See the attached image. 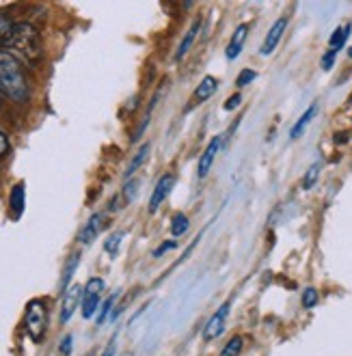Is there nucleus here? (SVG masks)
<instances>
[{"label": "nucleus", "instance_id": "obj_34", "mask_svg": "<svg viewBox=\"0 0 352 356\" xmlns=\"http://www.w3.org/2000/svg\"><path fill=\"white\" fill-rule=\"evenodd\" d=\"M0 99H5V93H3V89H0Z\"/></svg>", "mask_w": 352, "mask_h": 356}, {"label": "nucleus", "instance_id": "obj_13", "mask_svg": "<svg viewBox=\"0 0 352 356\" xmlns=\"http://www.w3.org/2000/svg\"><path fill=\"white\" fill-rule=\"evenodd\" d=\"M199 31H201V19H197V22L191 26V31L184 35V39H182V44H179V48H177V52H175V60H182L186 54L191 52V48H193V44L197 41V35H199Z\"/></svg>", "mask_w": 352, "mask_h": 356}, {"label": "nucleus", "instance_id": "obj_15", "mask_svg": "<svg viewBox=\"0 0 352 356\" xmlns=\"http://www.w3.org/2000/svg\"><path fill=\"white\" fill-rule=\"evenodd\" d=\"M218 89V80L214 76H205L201 82H199V87L195 91V99L197 102H205V99H210Z\"/></svg>", "mask_w": 352, "mask_h": 356}, {"label": "nucleus", "instance_id": "obj_6", "mask_svg": "<svg viewBox=\"0 0 352 356\" xmlns=\"http://www.w3.org/2000/svg\"><path fill=\"white\" fill-rule=\"evenodd\" d=\"M230 307H232V302H225V305L214 313V316L208 320V324H205V328H203V339H205V341H214V339H218L221 334H223L227 316H230Z\"/></svg>", "mask_w": 352, "mask_h": 356}, {"label": "nucleus", "instance_id": "obj_30", "mask_svg": "<svg viewBox=\"0 0 352 356\" xmlns=\"http://www.w3.org/2000/svg\"><path fill=\"white\" fill-rule=\"evenodd\" d=\"M173 248H177V242H175V240H167V242L160 244V246L154 250V257H160V255L167 253V250H173Z\"/></svg>", "mask_w": 352, "mask_h": 356}, {"label": "nucleus", "instance_id": "obj_20", "mask_svg": "<svg viewBox=\"0 0 352 356\" xmlns=\"http://www.w3.org/2000/svg\"><path fill=\"white\" fill-rule=\"evenodd\" d=\"M320 171H322V162H314L312 166H309V171L305 173V179H303V188L305 191H309V188H314L318 177H320Z\"/></svg>", "mask_w": 352, "mask_h": 356}, {"label": "nucleus", "instance_id": "obj_23", "mask_svg": "<svg viewBox=\"0 0 352 356\" xmlns=\"http://www.w3.org/2000/svg\"><path fill=\"white\" fill-rule=\"evenodd\" d=\"M242 337H232L230 341H227V346L223 348L221 356H238L242 352Z\"/></svg>", "mask_w": 352, "mask_h": 356}, {"label": "nucleus", "instance_id": "obj_14", "mask_svg": "<svg viewBox=\"0 0 352 356\" xmlns=\"http://www.w3.org/2000/svg\"><path fill=\"white\" fill-rule=\"evenodd\" d=\"M80 264V253H72L65 261V268H63V275H61V294L72 285V279L76 275V268Z\"/></svg>", "mask_w": 352, "mask_h": 356}, {"label": "nucleus", "instance_id": "obj_3", "mask_svg": "<svg viewBox=\"0 0 352 356\" xmlns=\"http://www.w3.org/2000/svg\"><path fill=\"white\" fill-rule=\"evenodd\" d=\"M24 324H26V332L29 337L39 343L44 339L46 328H48V309L41 300H31L24 313Z\"/></svg>", "mask_w": 352, "mask_h": 356}, {"label": "nucleus", "instance_id": "obj_31", "mask_svg": "<svg viewBox=\"0 0 352 356\" xmlns=\"http://www.w3.org/2000/svg\"><path fill=\"white\" fill-rule=\"evenodd\" d=\"M240 102H242V95H240V93L232 95L230 99L225 102V111H227V113H230V111H236V108L240 106Z\"/></svg>", "mask_w": 352, "mask_h": 356}, {"label": "nucleus", "instance_id": "obj_12", "mask_svg": "<svg viewBox=\"0 0 352 356\" xmlns=\"http://www.w3.org/2000/svg\"><path fill=\"white\" fill-rule=\"evenodd\" d=\"M246 35H248V24H240V26L236 29L232 41H230V46H227V50H225L227 60H234V58L240 56V52H242V48H244V41H246Z\"/></svg>", "mask_w": 352, "mask_h": 356}, {"label": "nucleus", "instance_id": "obj_9", "mask_svg": "<svg viewBox=\"0 0 352 356\" xmlns=\"http://www.w3.org/2000/svg\"><path fill=\"white\" fill-rule=\"evenodd\" d=\"M173 184H175V175H171V173L162 175V177L158 179V184H156V188H154V193H152V197H150V212H152V214L162 205V201L169 197Z\"/></svg>", "mask_w": 352, "mask_h": 356}, {"label": "nucleus", "instance_id": "obj_4", "mask_svg": "<svg viewBox=\"0 0 352 356\" xmlns=\"http://www.w3.org/2000/svg\"><path fill=\"white\" fill-rule=\"evenodd\" d=\"M102 291H104V281L93 277L87 281L85 289H82V318L89 320L95 316V311L99 307V300H102Z\"/></svg>", "mask_w": 352, "mask_h": 356}, {"label": "nucleus", "instance_id": "obj_36", "mask_svg": "<svg viewBox=\"0 0 352 356\" xmlns=\"http://www.w3.org/2000/svg\"><path fill=\"white\" fill-rule=\"evenodd\" d=\"M0 52H3V46H0Z\"/></svg>", "mask_w": 352, "mask_h": 356}, {"label": "nucleus", "instance_id": "obj_16", "mask_svg": "<svg viewBox=\"0 0 352 356\" xmlns=\"http://www.w3.org/2000/svg\"><path fill=\"white\" fill-rule=\"evenodd\" d=\"M316 113H318V106H316V104H312V106H309V108L301 115V119L294 123V128L289 130V138H294V140H296V138L307 130V125L312 123V119L316 117Z\"/></svg>", "mask_w": 352, "mask_h": 356}, {"label": "nucleus", "instance_id": "obj_18", "mask_svg": "<svg viewBox=\"0 0 352 356\" xmlns=\"http://www.w3.org/2000/svg\"><path fill=\"white\" fill-rule=\"evenodd\" d=\"M350 31H352V26L350 24H346V26H337L335 31H333V35H330V39H328V46H330V50H342L344 46H346V39L350 37Z\"/></svg>", "mask_w": 352, "mask_h": 356}, {"label": "nucleus", "instance_id": "obj_17", "mask_svg": "<svg viewBox=\"0 0 352 356\" xmlns=\"http://www.w3.org/2000/svg\"><path fill=\"white\" fill-rule=\"evenodd\" d=\"M150 152H152V145L150 143H145V145H141V149L136 152V156L132 158V162L128 164V169H126V177L130 179L138 169H141V164L147 160V156H150Z\"/></svg>", "mask_w": 352, "mask_h": 356}, {"label": "nucleus", "instance_id": "obj_1", "mask_svg": "<svg viewBox=\"0 0 352 356\" xmlns=\"http://www.w3.org/2000/svg\"><path fill=\"white\" fill-rule=\"evenodd\" d=\"M3 50L9 52L24 65H37L44 58V46H41V35L31 22H15L9 37L3 41Z\"/></svg>", "mask_w": 352, "mask_h": 356}, {"label": "nucleus", "instance_id": "obj_24", "mask_svg": "<svg viewBox=\"0 0 352 356\" xmlns=\"http://www.w3.org/2000/svg\"><path fill=\"white\" fill-rule=\"evenodd\" d=\"M13 26H15L13 19L7 13H0V44H3V41L9 37V33L13 31Z\"/></svg>", "mask_w": 352, "mask_h": 356}, {"label": "nucleus", "instance_id": "obj_21", "mask_svg": "<svg viewBox=\"0 0 352 356\" xmlns=\"http://www.w3.org/2000/svg\"><path fill=\"white\" fill-rule=\"evenodd\" d=\"M186 232H189V216L177 212L173 218H171V234L173 236H184Z\"/></svg>", "mask_w": 352, "mask_h": 356}, {"label": "nucleus", "instance_id": "obj_2", "mask_svg": "<svg viewBox=\"0 0 352 356\" xmlns=\"http://www.w3.org/2000/svg\"><path fill=\"white\" fill-rule=\"evenodd\" d=\"M0 89H3L5 97L17 104H26L31 99V85L24 76L22 63L5 50L0 52Z\"/></svg>", "mask_w": 352, "mask_h": 356}, {"label": "nucleus", "instance_id": "obj_7", "mask_svg": "<svg viewBox=\"0 0 352 356\" xmlns=\"http://www.w3.org/2000/svg\"><path fill=\"white\" fill-rule=\"evenodd\" d=\"M106 218H109L106 212H95L85 225H82L80 234H78V240H80L82 244H91V242L102 234V229L106 227Z\"/></svg>", "mask_w": 352, "mask_h": 356}, {"label": "nucleus", "instance_id": "obj_8", "mask_svg": "<svg viewBox=\"0 0 352 356\" xmlns=\"http://www.w3.org/2000/svg\"><path fill=\"white\" fill-rule=\"evenodd\" d=\"M287 15H281L277 22L271 26V31H268V35H266V39H264V44H262V48H259V52H262V56H271L275 50H277V46H279V41H281V37H283V33H285V29H287Z\"/></svg>", "mask_w": 352, "mask_h": 356}, {"label": "nucleus", "instance_id": "obj_19", "mask_svg": "<svg viewBox=\"0 0 352 356\" xmlns=\"http://www.w3.org/2000/svg\"><path fill=\"white\" fill-rule=\"evenodd\" d=\"M117 296H119V294H113L109 300H104V305L99 307V313H97V318H95L97 326H102V324H104V322L113 316V309H115V300H117Z\"/></svg>", "mask_w": 352, "mask_h": 356}, {"label": "nucleus", "instance_id": "obj_35", "mask_svg": "<svg viewBox=\"0 0 352 356\" xmlns=\"http://www.w3.org/2000/svg\"><path fill=\"white\" fill-rule=\"evenodd\" d=\"M348 56H350V58H352V48H350V50H348Z\"/></svg>", "mask_w": 352, "mask_h": 356}, {"label": "nucleus", "instance_id": "obj_25", "mask_svg": "<svg viewBox=\"0 0 352 356\" xmlns=\"http://www.w3.org/2000/svg\"><path fill=\"white\" fill-rule=\"evenodd\" d=\"M318 305V291L314 289V287H307L305 291H303V307L305 309H312V307H316Z\"/></svg>", "mask_w": 352, "mask_h": 356}, {"label": "nucleus", "instance_id": "obj_33", "mask_svg": "<svg viewBox=\"0 0 352 356\" xmlns=\"http://www.w3.org/2000/svg\"><path fill=\"white\" fill-rule=\"evenodd\" d=\"M102 356H113V346H111V348H106V350H104V354H102Z\"/></svg>", "mask_w": 352, "mask_h": 356}, {"label": "nucleus", "instance_id": "obj_11", "mask_svg": "<svg viewBox=\"0 0 352 356\" xmlns=\"http://www.w3.org/2000/svg\"><path fill=\"white\" fill-rule=\"evenodd\" d=\"M9 207H11V216L13 218H19V216L24 214V207H26V188H24V181H17L11 188Z\"/></svg>", "mask_w": 352, "mask_h": 356}, {"label": "nucleus", "instance_id": "obj_22", "mask_svg": "<svg viewBox=\"0 0 352 356\" xmlns=\"http://www.w3.org/2000/svg\"><path fill=\"white\" fill-rule=\"evenodd\" d=\"M121 240H123V232H115V234H111V236H109V240L104 242V250H106V253H109L111 257H115V255H117Z\"/></svg>", "mask_w": 352, "mask_h": 356}, {"label": "nucleus", "instance_id": "obj_28", "mask_svg": "<svg viewBox=\"0 0 352 356\" xmlns=\"http://www.w3.org/2000/svg\"><path fill=\"white\" fill-rule=\"evenodd\" d=\"M335 56H337V52L328 48V50L324 52V56H322V70H330V67H333Z\"/></svg>", "mask_w": 352, "mask_h": 356}, {"label": "nucleus", "instance_id": "obj_26", "mask_svg": "<svg viewBox=\"0 0 352 356\" xmlns=\"http://www.w3.org/2000/svg\"><path fill=\"white\" fill-rule=\"evenodd\" d=\"M255 78H257V74L253 70H242L240 76H238V80H236V87H246L248 82H253Z\"/></svg>", "mask_w": 352, "mask_h": 356}, {"label": "nucleus", "instance_id": "obj_10", "mask_svg": "<svg viewBox=\"0 0 352 356\" xmlns=\"http://www.w3.org/2000/svg\"><path fill=\"white\" fill-rule=\"evenodd\" d=\"M221 143H223L221 136H214V138L208 143V147H205V152L201 154V160H199V166H197V175H199V179H203L205 175L210 173L212 164H214V160H216V156H218Z\"/></svg>", "mask_w": 352, "mask_h": 356}, {"label": "nucleus", "instance_id": "obj_27", "mask_svg": "<svg viewBox=\"0 0 352 356\" xmlns=\"http://www.w3.org/2000/svg\"><path fill=\"white\" fill-rule=\"evenodd\" d=\"M136 188H138V181H136V179L128 181V184H126V188H123V197H126V201H128V203L136 197Z\"/></svg>", "mask_w": 352, "mask_h": 356}, {"label": "nucleus", "instance_id": "obj_29", "mask_svg": "<svg viewBox=\"0 0 352 356\" xmlns=\"http://www.w3.org/2000/svg\"><path fill=\"white\" fill-rule=\"evenodd\" d=\"M9 149H11V140L3 130H0V158H5L9 154Z\"/></svg>", "mask_w": 352, "mask_h": 356}, {"label": "nucleus", "instance_id": "obj_5", "mask_svg": "<svg viewBox=\"0 0 352 356\" xmlns=\"http://www.w3.org/2000/svg\"><path fill=\"white\" fill-rule=\"evenodd\" d=\"M82 289H85V287H80L78 283H74V285H70L63 291V294H61L63 298H61V316L58 318H61V322H63V324H67L72 320L76 309L82 305Z\"/></svg>", "mask_w": 352, "mask_h": 356}, {"label": "nucleus", "instance_id": "obj_32", "mask_svg": "<svg viewBox=\"0 0 352 356\" xmlns=\"http://www.w3.org/2000/svg\"><path fill=\"white\" fill-rule=\"evenodd\" d=\"M72 341H74L72 334H65V337L61 339V348L58 350H61V354H63V356H70L72 354Z\"/></svg>", "mask_w": 352, "mask_h": 356}]
</instances>
